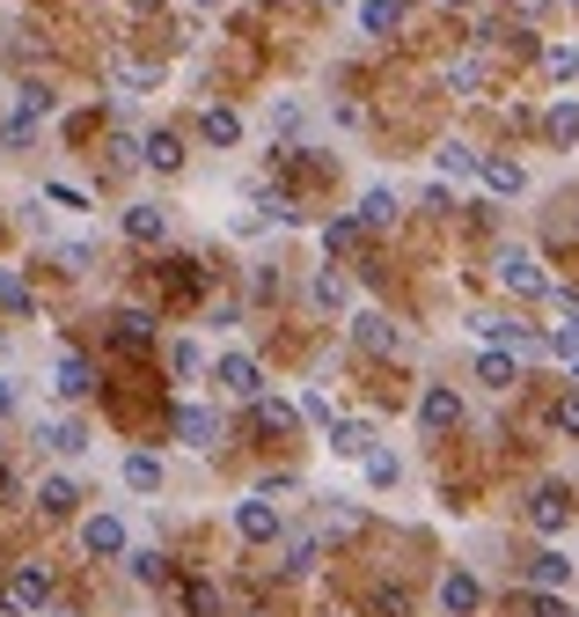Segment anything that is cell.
Masks as SVG:
<instances>
[{
	"mask_svg": "<svg viewBox=\"0 0 579 617\" xmlns=\"http://www.w3.org/2000/svg\"><path fill=\"white\" fill-rule=\"evenodd\" d=\"M404 610H410L404 589H382V595H374V617H404Z\"/></svg>",
	"mask_w": 579,
	"mask_h": 617,
	"instance_id": "bcb514c9",
	"label": "cell"
},
{
	"mask_svg": "<svg viewBox=\"0 0 579 617\" xmlns=\"http://www.w3.org/2000/svg\"><path fill=\"white\" fill-rule=\"evenodd\" d=\"M37 442H45L51 456H81V448H89V426L81 420H37Z\"/></svg>",
	"mask_w": 579,
	"mask_h": 617,
	"instance_id": "4fadbf2b",
	"label": "cell"
},
{
	"mask_svg": "<svg viewBox=\"0 0 579 617\" xmlns=\"http://www.w3.org/2000/svg\"><path fill=\"white\" fill-rule=\"evenodd\" d=\"M433 170H440V176H477V170H484V155H477V148H462V140H448V148L433 155Z\"/></svg>",
	"mask_w": 579,
	"mask_h": 617,
	"instance_id": "4316f807",
	"label": "cell"
},
{
	"mask_svg": "<svg viewBox=\"0 0 579 617\" xmlns=\"http://www.w3.org/2000/svg\"><path fill=\"white\" fill-rule=\"evenodd\" d=\"M521 617H572V610H565L557 589H535V595H521Z\"/></svg>",
	"mask_w": 579,
	"mask_h": 617,
	"instance_id": "8d00e7d4",
	"label": "cell"
},
{
	"mask_svg": "<svg viewBox=\"0 0 579 617\" xmlns=\"http://www.w3.org/2000/svg\"><path fill=\"white\" fill-rule=\"evenodd\" d=\"M477 603H484L477 573H448V581H440V610L448 617H477Z\"/></svg>",
	"mask_w": 579,
	"mask_h": 617,
	"instance_id": "8fae6325",
	"label": "cell"
},
{
	"mask_svg": "<svg viewBox=\"0 0 579 617\" xmlns=\"http://www.w3.org/2000/svg\"><path fill=\"white\" fill-rule=\"evenodd\" d=\"M198 368H206V353H198L192 339H176V346H170V375H184V382H192Z\"/></svg>",
	"mask_w": 579,
	"mask_h": 617,
	"instance_id": "74e56055",
	"label": "cell"
},
{
	"mask_svg": "<svg viewBox=\"0 0 579 617\" xmlns=\"http://www.w3.org/2000/svg\"><path fill=\"white\" fill-rule=\"evenodd\" d=\"M543 75H551V81H579V45H543Z\"/></svg>",
	"mask_w": 579,
	"mask_h": 617,
	"instance_id": "836d02e7",
	"label": "cell"
},
{
	"mask_svg": "<svg viewBox=\"0 0 579 617\" xmlns=\"http://www.w3.org/2000/svg\"><path fill=\"white\" fill-rule=\"evenodd\" d=\"M125 485H132V493H162V456L132 448V456H125Z\"/></svg>",
	"mask_w": 579,
	"mask_h": 617,
	"instance_id": "d6986e66",
	"label": "cell"
},
{
	"mask_svg": "<svg viewBox=\"0 0 579 617\" xmlns=\"http://www.w3.org/2000/svg\"><path fill=\"white\" fill-rule=\"evenodd\" d=\"M15 111H23V118H51V111H59V96H51L45 81H23V103H15Z\"/></svg>",
	"mask_w": 579,
	"mask_h": 617,
	"instance_id": "d590c367",
	"label": "cell"
},
{
	"mask_svg": "<svg viewBox=\"0 0 579 617\" xmlns=\"http://www.w3.org/2000/svg\"><path fill=\"white\" fill-rule=\"evenodd\" d=\"M37 507H45V515H73V507H81V485H73V478H45V485H37Z\"/></svg>",
	"mask_w": 579,
	"mask_h": 617,
	"instance_id": "603a6c76",
	"label": "cell"
},
{
	"mask_svg": "<svg viewBox=\"0 0 579 617\" xmlns=\"http://www.w3.org/2000/svg\"><path fill=\"white\" fill-rule=\"evenodd\" d=\"M59 265H67V272H89V265H96V250H89V243H59Z\"/></svg>",
	"mask_w": 579,
	"mask_h": 617,
	"instance_id": "f6af8a7d",
	"label": "cell"
},
{
	"mask_svg": "<svg viewBox=\"0 0 579 617\" xmlns=\"http://www.w3.org/2000/svg\"><path fill=\"white\" fill-rule=\"evenodd\" d=\"M543 133H551V148H572L579 140V103H551V111H543Z\"/></svg>",
	"mask_w": 579,
	"mask_h": 617,
	"instance_id": "cb8c5ba5",
	"label": "cell"
},
{
	"mask_svg": "<svg viewBox=\"0 0 579 617\" xmlns=\"http://www.w3.org/2000/svg\"><path fill=\"white\" fill-rule=\"evenodd\" d=\"M235 529H242L250 544H271V537H279V507H271V493L235 500Z\"/></svg>",
	"mask_w": 579,
	"mask_h": 617,
	"instance_id": "ba28073f",
	"label": "cell"
},
{
	"mask_svg": "<svg viewBox=\"0 0 579 617\" xmlns=\"http://www.w3.org/2000/svg\"><path fill=\"white\" fill-rule=\"evenodd\" d=\"M477 382H484V390H513V382H521V361H513V346H484V353H477Z\"/></svg>",
	"mask_w": 579,
	"mask_h": 617,
	"instance_id": "7c38bea8",
	"label": "cell"
},
{
	"mask_svg": "<svg viewBox=\"0 0 579 617\" xmlns=\"http://www.w3.org/2000/svg\"><path fill=\"white\" fill-rule=\"evenodd\" d=\"M45 198H51V206H67V214H89V198L73 192V184H45Z\"/></svg>",
	"mask_w": 579,
	"mask_h": 617,
	"instance_id": "ee69618b",
	"label": "cell"
},
{
	"mask_svg": "<svg viewBox=\"0 0 579 617\" xmlns=\"http://www.w3.org/2000/svg\"><path fill=\"white\" fill-rule=\"evenodd\" d=\"M0 309H8V317H30V309H37V301H30V287H23V272H15V265H0Z\"/></svg>",
	"mask_w": 579,
	"mask_h": 617,
	"instance_id": "f546056e",
	"label": "cell"
},
{
	"mask_svg": "<svg viewBox=\"0 0 579 617\" xmlns=\"http://www.w3.org/2000/svg\"><path fill=\"white\" fill-rule=\"evenodd\" d=\"M448 8H470V0H448Z\"/></svg>",
	"mask_w": 579,
	"mask_h": 617,
	"instance_id": "816d5d0a",
	"label": "cell"
},
{
	"mask_svg": "<svg viewBox=\"0 0 579 617\" xmlns=\"http://www.w3.org/2000/svg\"><path fill=\"white\" fill-rule=\"evenodd\" d=\"M484 192H499V198H513L521 192V184H529V170H521V162H513V155H484Z\"/></svg>",
	"mask_w": 579,
	"mask_h": 617,
	"instance_id": "5bb4252c",
	"label": "cell"
},
{
	"mask_svg": "<svg viewBox=\"0 0 579 617\" xmlns=\"http://www.w3.org/2000/svg\"><path fill=\"white\" fill-rule=\"evenodd\" d=\"M404 15H410V0H360V30L367 37H389Z\"/></svg>",
	"mask_w": 579,
	"mask_h": 617,
	"instance_id": "e0dca14e",
	"label": "cell"
},
{
	"mask_svg": "<svg viewBox=\"0 0 579 617\" xmlns=\"http://www.w3.org/2000/svg\"><path fill=\"white\" fill-rule=\"evenodd\" d=\"M162 573H170L162 551H132V581H162Z\"/></svg>",
	"mask_w": 579,
	"mask_h": 617,
	"instance_id": "60d3db41",
	"label": "cell"
},
{
	"mask_svg": "<svg viewBox=\"0 0 579 617\" xmlns=\"http://www.w3.org/2000/svg\"><path fill=\"white\" fill-rule=\"evenodd\" d=\"M213 382L228 397H265V368H257L250 353H220V361H213Z\"/></svg>",
	"mask_w": 579,
	"mask_h": 617,
	"instance_id": "277c9868",
	"label": "cell"
},
{
	"mask_svg": "<svg viewBox=\"0 0 579 617\" xmlns=\"http://www.w3.org/2000/svg\"><path fill=\"white\" fill-rule=\"evenodd\" d=\"M111 81H118L125 96H154V89H162V67H147V59H111Z\"/></svg>",
	"mask_w": 579,
	"mask_h": 617,
	"instance_id": "9a60e30c",
	"label": "cell"
},
{
	"mask_svg": "<svg viewBox=\"0 0 579 617\" xmlns=\"http://www.w3.org/2000/svg\"><path fill=\"white\" fill-rule=\"evenodd\" d=\"M192 8H220V0H192Z\"/></svg>",
	"mask_w": 579,
	"mask_h": 617,
	"instance_id": "f907efd6",
	"label": "cell"
},
{
	"mask_svg": "<svg viewBox=\"0 0 579 617\" xmlns=\"http://www.w3.org/2000/svg\"><path fill=\"white\" fill-rule=\"evenodd\" d=\"M565 581H572V559H557V551L529 559V589H565Z\"/></svg>",
	"mask_w": 579,
	"mask_h": 617,
	"instance_id": "7402d4cb",
	"label": "cell"
},
{
	"mask_svg": "<svg viewBox=\"0 0 579 617\" xmlns=\"http://www.w3.org/2000/svg\"><path fill=\"white\" fill-rule=\"evenodd\" d=\"M176 442L198 448V456H213V448L228 442V426H220L213 404H176Z\"/></svg>",
	"mask_w": 579,
	"mask_h": 617,
	"instance_id": "7a4b0ae2",
	"label": "cell"
},
{
	"mask_svg": "<svg viewBox=\"0 0 579 617\" xmlns=\"http://www.w3.org/2000/svg\"><path fill=\"white\" fill-rule=\"evenodd\" d=\"M551 426H557V434H579V397H565V404H557Z\"/></svg>",
	"mask_w": 579,
	"mask_h": 617,
	"instance_id": "c3c4849f",
	"label": "cell"
},
{
	"mask_svg": "<svg viewBox=\"0 0 579 617\" xmlns=\"http://www.w3.org/2000/svg\"><path fill=\"white\" fill-rule=\"evenodd\" d=\"M301 420H323V426H331V397H323V390H301Z\"/></svg>",
	"mask_w": 579,
	"mask_h": 617,
	"instance_id": "7dc6e473",
	"label": "cell"
},
{
	"mask_svg": "<svg viewBox=\"0 0 579 617\" xmlns=\"http://www.w3.org/2000/svg\"><path fill=\"white\" fill-rule=\"evenodd\" d=\"M491 265H499V287H507V295H529V301H551V295H557V287H551V272L535 265L529 250H499Z\"/></svg>",
	"mask_w": 579,
	"mask_h": 617,
	"instance_id": "6da1fadb",
	"label": "cell"
},
{
	"mask_svg": "<svg viewBox=\"0 0 579 617\" xmlns=\"http://www.w3.org/2000/svg\"><path fill=\"white\" fill-rule=\"evenodd\" d=\"M513 15H521V23H535V15H543V8H551V0H507Z\"/></svg>",
	"mask_w": 579,
	"mask_h": 617,
	"instance_id": "681fc988",
	"label": "cell"
},
{
	"mask_svg": "<svg viewBox=\"0 0 579 617\" xmlns=\"http://www.w3.org/2000/svg\"><path fill=\"white\" fill-rule=\"evenodd\" d=\"M418 426H426V434H455V426H462V397L433 382V390L418 397Z\"/></svg>",
	"mask_w": 579,
	"mask_h": 617,
	"instance_id": "8992f818",
	"label": "cell"
},
{
	"mask_svg": "<svg viewBox=\"0 0 579 617\" xmlns=\"http://www.w3.org/2000/svg\"><path fill=\"white\" fill-rule=\"evenodd\" d=\"M198 140H206V148H235V140H242V111L206 103V111H198Z\"/></svg>",
	"mask_w": 579,
	"mask_h": 617,
	"instance_id": "9c48e42d",
	"label": "cell"
},
{
	"mask_svg": "<svg viewBox=\"0 0 579 617\" xmlns=\"http://www.w3.org/2000/svg\"><path fill=\"white\" fill-rule=\"evenodd\" d=\"M360 236H367L360 214H338V221H323V250H331V258H345V250L360 243Z\"/></svg>",
	"mask_w": 579,
	"mask_h": 617,
	"instance_id": "d4e9b609",
	"label": "cell"
},
{
	"mask_svg": "<svg viewBox=\"0 0 579 617\" xmlns=\"http://www.w3.org/2000/svg\"><path fill=\"white\" fill-rule=\"evenodd\" d=\"M360 221L367 228H396V192H389V184H374V192L360 198Z\"/></svg>",
	"mask_w": 579,
	"mask_h": 617,
	"instance_id": "f1b7e54d",
	"label": "cell"
},
{
	"mask_svg": "<svg viewBox=\"0 0 579 617\" xmlns=\"http://www.w3.org/2000/svg\"><path fill=\"white\" fill-rule=\"evenodd\" d=\"M352 339H360L367 353H396V346H404V331H396L382 309H360V317H352Z\"/></svg>",
	"mask_w": 579,
	"mask_h": 617,
	"instance_id": "30bf717a",
	"label": "cell"
},
{
	"mask_svg": "<svg viewBox=\"0 0 579 617\" xmlns=\"http://www.w3.org/2000/svg\"><path fill=\"white\" fill-rule=\"evenodd\" d=\"M147 170H184V140H176V133H147Z\"/></svg>",
	"mask_w": 579,
	"mask_h": 617,
	"instance_id": "484cf974",
	"label": "cell"
},
{
	"mask_svg": "<svg viewBox=\"0 0 579 617\" xmlns=\"http://www.w3.org/2000/svg\"><path fill=\"white\" fill-rule=\"evenodd\" d=\"M51 603V573L37 567V559H23L15 567V581H8V610H23V617H37Z\"/></svg>",
	"mask_w": 579,
	"mask_h": 617,
	"instance_id": "3957f363",
	"label": "cell"
},
{
	"mask_svg": "<svg viewBox=\"0 0 579 617\" xmlns=\"http://www.w3.org/2000/svg\"><path fill=\"white\" fill-rule=\"evenodd\" d=\"M81 551H89V559H125V522L118 515H89L81 522Z\"/></svg>",
	"mask_w": 579,
	"mask_h": 617,
	"instance_id": "52a82bcc",
	"label": "cell"
},
{
	"mask_svg": "<svg viewBox=\"0 0 579 617\" xmlns=\"http://www.w3.org/2000/svg\"><path fill=\"white\" fill-rule=\"evenodd\" d=\"M279 573H287V581H309V573H315V537H287V559H279Z\"/></svg>",
	"mask_w": 579,
	"mask_h": 617,
	"instance_id": "4dcf8cb0",
	"label": "cell"
},
{
	"mask_svg": "<svg viewBox=\"0 0 579 617\" xmlns=\"http://www.w3.org/2000/svg\"><path fill=\"white\" fill-rule=\"evenodd\" d=\"M184 610H192V617H220V595L213 589H184Z\"/></svg>",
	"mask_w": 579,
	"mask_h": 617,
	"instance_id": "7bdbcfd3",
	"label": "cell"
},
{
	"mask_svg": "<svg viewBox=\"0 0 579 617\" xmlns=\"http://www.w3.org/2000/svg\"><path fill=\"white\" fill-rule=\"evenodd\" d=\"M551 353H557V361H572V368H579V317H565V323H557V331H551Z\"/></svg>",
	"mask_w": 579,
	"mask_h": 617,
	"instance_id": "f35d334b",
	"label": "cell"
},
{
	"mask_svg": "<svg viewBox=\"0 0 579 617\" xmlns=\"http://www.w3.org/2000/svg\"><path fill=\"white\" fill-rule=\"evenodd\" d=\"M470 331H477L484 346H521L529 339V323H513V317H470Z\"/></svg>",
	"mask_w": 579,
	"mask_h": 617,
	"instance_id": "ffe728a7",
	"label": "cell"
},
{
	"mask_svg": "<svg viewBox=\"0 0 579 617\" xmlns=\"http://www.w3.org/2000/svg\"><path fill=\"white\" fill-rule=\"evenodd\" d=\"M315 301H323V309H338V301H345V279H338V272H315Z\"/></svg>",
	"mask_w": 579,
	"mask_h": 617,
	"instance_id": "b9f144b4",
	"label": "cell"
},
{
	"mask_svg": "<svg viewBox=\"0 0 579 617\" xmlns=\"http://www.w3.org/2000/svg\"><path fill=\"white\" fill-rule=\"evenodd\" d=\"M51 390H59V397H89V390H96V368H89L81 353H67V361H59V382H51Z\"/></svg>",
	"mask_w": 579,
	"mask_h": 617,
	"instance_id": "44dd1931",
	"label": "cell"
},
{
	"mask_svg": "<svg viewBox=\"0 0 579 617\" xmlns=\"http://www.w3.org/2000/svg\"><path fill=\"white\" fill-rule=\"evenodd\" d=\"M360 507H323V529H331V537H360Z\"/></svg>",
	"mask_w": 579,
	"mask_h": 617,
	"instance_id": "ab89813d",
	"label": "cell"
},
{
	"mask_svg": "<svg viewBox=\"0 0 579 617\" xmlns=\"http://www.w3.org/2000/svg\"><path fill=\"white\" fill-rule=\"evenodd\" d=\"M572 8H579V0H572Z\"/></svg>",
	"mask_w": 579,
	"mask_h": 617,
	"instance_id": "db71d44e",
	"label": "cell"
},
{
	"mask_svg": "<svg viewBox=\"0 0 579 617\" xmlns=\"http://www.w3.org/2000/svg\"><path fill=\"white\" fill-rule=\"evenodd\" d=\"M529 522L543 529V537H557V529L572 522V493H565V485H535V493H529Z\"/></svg>",
	"mask_w": 579,
	"mask_h": 617,
	"instance_id": "5b68a950",
	"label": "cell"
},
{
	"mask_svg": "<svg viewBox=\"0 0 579 617\" xmlns=\"http://www.w3.org/2000/svg\"><path fill=\"white\" fill-rule=\"evenodd\" d=\"M293 412H301V404H279V397H257V426H265V434H287V426H293Z\"/></svg>",
	"mask_w": 579,
	"mask_h": 617,
	"instance_id": "e575fe53",
	"label": "cell"
},
{
	"mask_svg": "<svg viewBox=\"0 0 579 617\" xmlns=\"http://www.w3.org/2000/svg\"><path fill=\"white\" fill-rule=\"evenodd\" d=\"M360 470H367V485H382V493L396 485V478H404V464H396L389 448H367V456H360Z\"/></svg>",
	"mask_w": 579,
	"mask_h": 617,
	"instance_id": "1f68e13d",
	"label": "cell"
},
{
	"mask_svg": "<svg viewBox=\"0 0 579 617\" xmlns=\"http://www.w3.org/2000/svg\"><path fill=\"white\" fill-rule=\"evenodd\" d=\"M448 89H455V96H477V89H484V59H477V52L448 59Z\"/></svg>",
	"mask_w": 579,
	"mask_h": 617,
	"instance_id": "83f0119b",
	"label": "cell"
},
{
	"mask_svg": "<svg viewBox=\"0 0 579 617\" xmlns=\"http://www.w3.org/2000/svg\"><path fill=\"white\" fill-rule=\"evenodd\" d=\"M367 448H374V426L367 420H331V456H352V464H360Z\"/></svg>",
	"mask_w": 579,
	"mask_h": 617,
	"instance_id": "2e32d148",
	"label": "cell"
},
{
	"mask_svg": "<svg viewBox=\"0 0 579 617\" xmlns=\"http://www.w3.org/2000/svg\"><path fill=\"white\" fill-rule=\"evenodd\" d=\"M331 8H338V0H331Z\"/></svg>",
	"mask_w": 579,
	"mask_h": 617,
	"instance_id": "f5cc1de1",
	"label": "cell"
},
{
	"mask_svg": "<svg viewBox=\"0 0 579 617\" xmlns=\"http://www.w3.org/2000/svg\"><path fill=\"white\" fill-rule=\"evenodd\" d=\"M125 236H132V243H162V236H170V214H162V206H125Z\"/></svg>",
	"mask_w": 579,
	"mask_h": 617,
	"instance_id": "ac0fdd59",
	"label": "cell"
},
{
	"mask_svg": "<svg viewBox=\"0 0 579 617\" xmlns=\"http://www.w3.org/2000/svg\"><path fill=\"white\" fill-rule=\"evenodd\" d=\"M111 331H118L125 346H147V339H154V317H147V309H118V317H111Z\"/></svg>",
	"mask_w": 579,
	"mask_h": 617,
	"instance_id": "d6a6232c",
	"label": "cell"
}]
</instances>
